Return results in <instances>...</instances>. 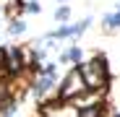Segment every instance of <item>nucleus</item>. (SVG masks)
<instances>
[{
    "label": "nucleus",
    "instance_id": "5",
    "mask_svg": "<svg viewBox=\"0 0 120 117\" xmlns=\"http://www.w3.org/2000/svg\"><path fill=\"white\" fill-rule=\"evenodd\" d=\"M24 29H26V26H24V24H21V21H16V24H13V26H11V34H21V31H24Z\"/></svg>",
    "mask_w": 120,
    "mask_h": 117
},
{
    "label": "nucleus",
    "instance_id": "4",
    "mask_svg": "<svg viewBox=\"0 0 120 117\" xmlns=\"http://www.w3.org/2000/svg\"><path fill=\"white\" fill-rule=\"evenodd\" d=\"M107 26H110V29L120 26V13H115V16H110V18H107Z\"/></svg>",
    "mask_w": 120,
    "mask_h": 117
},
{
    "label": "nucleus",
    "instance_id": "3",
    "mask_svg": "<svg viewBox=\"0 0 120 117\" xmlns=\"http://www.w3.org/2000/svg\"><path fill=\"white\" fill-rule=\"evenodd\" d=\"M99 114H102L99 107H86V109H81V117H99Z\"/></svg>",
    "mask_w": 120,
    "mask_h": 117
},
{
    "label": "nucleus",
    "instance_id": "6",
    "mask_svg": "<svg viewBox=\"0 0 120 117\" xmlns=\"http://www.w3.org/2000/svg\"><path fill=\"white\" fill-rule=\"evenodd\" d=\"M55 16H57V21H65V18H68V8H60Z\"/></svg>",
    "mask_w": 120,
    "mask_h": 117
},
{
    "label": "nucleus",
    "instance_id": "1",
    "mask_svg": "<svg viewBox=\"0 0 120 117\" xmlns=\"http://www.w3.org/2000/svg\"><path fill=\"white\" fill-rule=\"evenodd\" d=\"M81 75H84V81H86V86L89 89H99L105 83V78H107V68H105V57L102 60H91L89 65H84L81 68Z\"/></svg>",
    "mask_w": 120,
    "mask_h": 117
},
{
    "label": "nucleus",
    "instance_id": "2",
    "mask_svg": "<svg viewBox=\"0 0 120 117\" xmlns=\"http://www.w3.org/2000/svg\"><path fill=\"white\" fill-rule=\"evenodd\" d=\"M84 86H86V81H84L81 70H71V73H68V78H65L63 91H60V96H63V99H71V96H76Z\"/></svg>",
    "mask_w": 120,
    "mask_h": 117
}]
</instances>
